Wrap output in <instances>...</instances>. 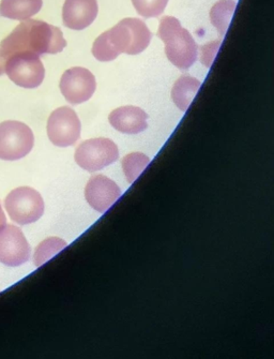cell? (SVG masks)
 <instances>
[{
  "label": "cell",
  "instance_id": "3957f363",
  "mask_svg": "<svg viewBox=\"0 0 274 359\" xmlns=\"http://www.w3.org/2000/svg\"><path fill=\"white\" fill-rule=\"evenodd\" d=\"M158 36L165 43L168 60L180 70H188L198 60V44L177 18L164 16L160 21Z\"/></svg>",
  "mask_w": 274,
  "mask_h": 359
},
{
  "label": "cell",
  "instance_id": "5bb4252c",
  "mask_svg": "<svg viewBox=\"0 0 274 359\" xmlns=\"http://www.w3.org/2000/svg\"><path fill=\"white\" fill-rule=\"evenodd\" d=\"M42 0H1L0 15L16 21H25L41 10Z\"/></svg>",
  "mask_w": 274,
  "mask_h": 359
},
{
  "label": "cell",
  "instance_id": "44dd1931",
  "mask_svg": "<svg viewBox=\"0 0 274 359\" xmlns=\"http://www.w3.org/2000/svg\"><path fill=\"white\" fill-rule=\"evenodd\" d=\"M7 223V218H6L5 212H4L1 205H0V226H3Z\"/></svg>",
  "mask_w": 274,
  "mask_h": 359
},
{
  "label": "cell",
  "instance_id": "52a82bcc",
  "mask_svg": "<svg viewBox=\"0 0 274 359\" xmlns=\"http://www.w3.org/2000/svg\"><path fill=\"white\" fill-rule=\"evenodd\" d=\"M118 147L113 141L104 137L87 140L75 150V162L86 171H100L117 161Z\"/></svg>",
  "mask_w": 274,
  "mask_h": 359
},
{
  "label": "cell",
  "instance_id": "ba28073f",
  "mask_svg": "<svg viewBox=\"0 0 274 359\" xmlns=\"http://www.w3.org/2000/svg\"><path fill=\"white\" fill-rule=\"evenodd\" d=\"M81 121L76 113L68 107L55 109L48 121V135L55 146L68 147L81 137Z\"/></svg>",
  "mask_w": 274,
  "mask_h": 359
},
{
  "label": "cell",
  "instance_id": "7c38bea8",
  "mask_svg": "<svg viewBox=\"0 0 274 359\" xmlns=\"http://www.w3.org/2000/svg\"><path fill=\"white\" fill-rule=\"evenodd\" d=\"M97 0H66L62 9V21L66 27L83 30L95 22L97 15Z\"/></svg>",
  "mask_w": 274,
  "mask_h": 359
},
{
  "label": "cell",
  "instance_id": "9a60e30c",
  "mask_svg": "<svg viewBox=\"0 0 274 359\" xmlns=\"http://www.w3.org/2000/svg\"><path fill=\"white\" fill-rule=\"evenodd\" d=\"M202 83L190 75H182L178 79L172 89V98L174 104L182 111H186L193 99L200 90Z\"/></svg>",
  "mask_w": 274,
  "mask_h": 359
},
{
  "label": "cell",
  "instance_id": "e0dca14e",
  "mask_svg": "<svg viewBox=\"0 0 274 359\" xmlns=\"http://www.w3.org/2000/svg\"><path fill=\"white\" fill-rule=\"evenodd\" d=\"M67 243L60 237H48L42 241L34 250V263L36 267H40L50 261L55 255L67 247Z\"/></svg>",
  "mask_w": 274,
  "mask_h": 359
},
{
  "label": "cell",
  "instance_id": "5b68a950",
  "mask_svg": "<svg viewBox=\"0 0 274 359\" xmlns=\"http://www.w3.org/2000/svg\"><path fill=\"white\" fill-rule=\"evenodd\" d=\"M34 144V133L25 123L14 121L0 123V159H22L32 151Z\"/></svg>",
  "mask_w": 274,
  "mask_h": 359
},
{
  "label": "cell",
  "instance_id": "4fadbf2b",
  "mask_svg": "<svg viewBox=\"0 0 274 359\" xmlns=\"http://www.w3.org/2000/svg\"><path fill=\"white\" fill-rule=\"evenodd\" d=\"M148 115L141 107H121L114 109L109 116V123L117 131L127 135H137L147 129Z\"/></svg>",
  "mask_w": 274,
  "mask_h": 359
},
{
  "label": "cell",
  "instance_id": "d6986e66",
  "mask_svg": "<svg viewBox=\"0 0 274 359\" xmlns=\"http://www.w3.org/2000/svg\"><path fill=\"white\" fill-rule=\"evenodd\" d=\"M132 3L139 15L149 18L161 15L168 0H132Z\"/></svg>",
  "mask_w": 274,
  "mask_h": 359
},
{
  "label": "cell",
  "instance_id": "6da1fadb",
  "mask_svg": "<svg viewBox=\"0 0 274 359\" xmlns=\"http://www.w3.org/2000/svg\"><path fill=\"white\" fill-rule=\"evenodd\" d=\"M67 46L60 28L46 22L25 20L0 42V56L4 60L16 53L41 55L57 54Z\"/></svg>",
  "mask_w": 274,
  "mask_h": 359
},
{
  "label": "cell",
  "instance_id": "7a4b0ae2",
  "mask_svg": "<svg viewBox=\"0 0 274 359\" xmlns=\"http://www.w3.org/2000/svg\"><path fill=\"white\" fill-rule=\"evenodd\" d=\"M152 34L139 18H125L111 29L97 36L93 55L99 62H111L125 53L141 54L151 41Z\"/></svg>",
  "mask_w": 274,
  "mask_h": 359
},
{
  "label": "cell",
  "instance_id": "9c48e42d",
  "mask_svg": "<svg viewBox=\"0 0 274 359\" xmlns=\"http://www.w3.org/2000/svg\"><path fill=\"white\" fill-rule=\"evenodd\" d=\"M30 253L29 243L18 226L7 223L0 226V263L18 267L29 261Z\"/></svg>",
  "mask_w": 274,
  "mask_h": 359
},
{
  "label": "cell",
  "instance_id": "7402d4cb",
  "mask_svg": "<svg viewBox=\"0 0 274 359\" xmlns=\"http://www.w3.org/2000/svg\"><path fill=\"white\" fill-rule=\"evenodd\" d=\"M5 73V60L0 56V75H3Z\"/></svg>",
  "mask_w": 274,
  "mask_h": 359
},
{
  "label": "cell",
  "instance_id": "30bf717a",
  "mask_svg": "<svg viewBox=\"0 0 274 359\" xmlns=\"http://www.w3.org/2000/svg\"><path fill=\"white\" fill-rule=\"evenodd\" d=\"M97 88L95 75L82 67L69 69L62 74L60 90L70 104L86 102Z\"/></svg>",
  "mask_w": 274,
  "mask_h": 359
},
{
  "label": "cell",
  "instance_id": "ffe728a7",
  "mask_svg": "<svg viewBox=\"0 0 274 359\" xmlns=\"http://www.w3.org/2000/svg\"><path fill=\"white\" fill-rule=\"evenodd\" d=\"M221 40H217V41L210 42V43L205 44L200 48V60H202L203 65L206 66L207 68H210L212 65L213 60H214L217 53H218L219 48H220Z\"/></svg>",
  "mask_w": 274,
  "mask_h": 359
},
{
  "label": "cell",
  "instance_id": "8fae6325",
  "mask_svg": "<svg viewBox=\"0 0 274 359\" xmlns=\"http://www.w3.org/2000/svg\"><path fill=\"white\" fill-rule=\"evenodd\" d=\"M121 194L118 184L103 175L93 176L85 189L87 202L101 214L107 212Z\"/></svg>",
  "mask_w": 274,
  "mask_h": 359
},
{
  "label": "cell",
  "instance_id": "ac0fdd59",
  "mask_svg": "<svg viewBox=\"0 0 274 359\" xmlns=\"http://www.w3.org/2000/svg\"><path fill=\"white\" fill-rule=\"evenodd\" d=\"M150 163V158L142 153H132L123 159V168L128 182L133 184Z\"/></svg>",
  "mask_w": 274,
  "mask_h": 359
},
{
  "label": "cell",
  "instance_id": "8992f818",
  "mask_svg": "<svg viewBox=\"0 0 274 359\" xmlns=\"http://www.w3.org/2000/svg\"><path fill=\"white\" fill-rule=\"evenodd\" d=\"M5 73L18 86L32 89L43 82L46 69L38 55L16 53L5 60Z\"/></svg>",
  "mask_w": 274,
  "mask_h": 359
},
{
  "label": "cell",
  "instance_id": "2e32d148",
  "mask_svg": "<svg viewBox=\"0 0 274 359\" xmlns=\"http://www.w3.org/2000/svg\"><path fill=\"white\" fill-rule=\"evenodd\" d=\"M236 7L237 4L235 0H220L211 9V23L217 28L221 36L226 34Z\"/></svg>",
  "mask_w": 274,
  "mask_h": 359
},
{
  "label": "cell",
  "instance_id": "277c9868",
  "mask_svg": "<svg viewBox=\"0 0 274 359\" xmlns=\"http://www.w3.org/2000/svg\"><path fill=\"white\" fill-rule=\"evenodd\" d=\"M5 207L11 220L21 225L36 222L44 212L41 194L30 187L14 189L6 198Z\"/></svg>",
  "mask_w": 274,
  "mask_h": 359
}]
</instances>
